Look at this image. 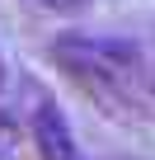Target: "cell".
I'll return each instance as SVG.
<instances>
[{"label":"cell","mask_w":155,"mask_h":160,"mask_svg":"<svg viewBox=\"0 0 155 160\" xmlns=\"http://www.w3.org/2000/svg\"><path fill=\"white\" fill-rule=\"evenodd\" d=\"M47 57L66 71L90 99L113 113H146L150 108V66L132 38H94V33H61L52 38Z\"/></svg>","instance_id":"1"},{"label":"cell","mask_w":155,"mask_h":160,"mask_svg":"<svg viewBox=\"0 0 155 160\" xmlns=\"http://www.w3.org/2000/svg\"><path fill=\"white\" fill-rule=\"evenodd\" d=\"M33 141H38V155L42 160H85L80 146H75L70 122L61 118L56 104H38V113H33Z\"/></svg>","instance_id":"2"},{"label":"cell","mask_w":155,"mask_h":160,"mask_svg":"<svg viewBox=\"0 0 155 160\" xmlns=\"http://www.w3.org/2000/svg\"><path fill=\"white\" fill-rule=\"evenodd\" d=\"M14 141H19V132H14V122H10V113H0V160H5V155L14 151Z\"/></svg>","instance_id":"3"},{"label":"cell","mask_w":155,"mask_h":160,"mask_svg":"<svg viewBox=\"0 0 155 160\" xmlns=\"http://www.w3.org/2000/svg\"><path fill=\"white\" fill-rule=\"evenodd\" d=\"M38 5H42V10H80L85 0H38Z\"/></svg>","instance_id":"4"},{"label":"cell","mask_w":155,"mask_h":160,"mask_svg":"<svg viewBox=\"0 0 155 160\" xmlns=\"http://www.w3.org/2000/svg\"><path fill=\"white\" fill-rule=\"evenodd\" d=\"M146 90H150V108H155V66H150V85Z\"/></svg>","instance_id":"5"},{"label":"cell","mask_w":155,"mask_h":160,"mask_svg":"<svg viewBox=\"0 0 155 160\" xmlns=\"http://www.w3.org/2000/svg\"><path fill=\"white\" fill-rule=\"evenodd\" d=\"M0 90H5V57H0Z\"/></svg>","instance_id":"6"}]
</instances>
